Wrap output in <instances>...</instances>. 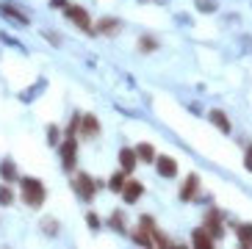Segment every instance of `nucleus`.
Returning <instances> with one entry per match:
<instances>
[{
	"label": "nucleus",
	"instance_id": "1",
	"mask_svg": "<svg viewBox=\"0 0 252 249\" xmlns=\"http://www.w3.org/2000/svg\"><path fill=\"white\" fill-rule=\"evenodd\" d=\"M20 197H23V202L28 208H39L45 202L47 191H45V186H42V180H36V177H23V180H20Z\"/></svg>",
	"mask_w": 252,
	"mask_h": 249
},
{
	"label": "nucleus",
	"instance_id": "22",
	"mask_svg": "<svg viewBox=\"0 0 252 249\" xmlns=\"http://www.w3.org/2000/svg\"><path fill=\"white\" fill-rule=\"evenodd\" d=\"M111 224H114V230H117V233H125V221H122V213H114V216H111Z\"/></svg>",
	"mask_w": 252,
	"mask_h": 249
},
{
	"label": "nucleus",
	"instance_id": "8",
	"mask_svg": "<svg viewBox=\"0 0 252 249\" xmlns=\"http://www.w3.org/2000/svg\"><path fill=\"white\" fill-rule=\"evenodd\" d=\"M119 28H122V22L114 20V17H103V20L97 22V33H105V36H117Z\"/></svg>",
	"mask_w": 252,
	"mask_h": 249
},
{
	"label": "nucleus",
	"instance_id": "24",
	"mask_svg": "<svg viewBox=\"0 0 252 249\" xmlns=\"http://www.w3.org/2000/svg\"><path fill=\"white\" fill-rule=\"evenodd\" d=\"M141 230H150V233H153V230H156V221L150 219V216H141Z\"/></svg>",
	"mask_w": 252,
	"mask_h": 249
},
{
	"label": "nucleus",
	"instance_id": "2",
	"mask_svg": "<svg viewBox=\"0 0 252 249\" xmlns=\"http://www.w3.org/2000/svg\"><path fill=\"white\" fill-rule=\"evenodd\" d=\"M75 133L81 136V139H97V133H100V124L92 114H78V124H75Z\"/></svg>",
	"mask_w": 252,
	"mask_h": 249
},
{
	"label": "nucleus",
	"instance_id": "14",
	"mask_svg": "<svg viewBox=\"0 0 252 249\" xmlns=\"http://www.w3.org/2000/svg\"><path fill=\"white\" fill-rule=\"evenodd\" d=\"M0 177H3L6 183H14V180H17V166L11 161H3V163H0Z\"/></svg>",
	"mask_w": 252,
	"mask_h": 249
},
{
	"label": "nucleus",
	"instance_id": "12",
	"mask_svg": "<svg viewBox=\"0 0 252 249\" xmlns=\"http://www.w3.org/2000/svg\"><path fill=\"white\" fill-rule=\"evenodd\" d=\"M119 163H122L125 172H133V166H136V150H122V153H119Z\"/></svg>",
	"mask_w": 252,
	"mask_h": 249
},
{
	"label": "nucleus",
	"instance_id": "9",
	"mask_svg": "<svg viewBox=\"0 0 252 249\" xmlns=\"http://www.w3.org/2000/svg\"><path fill=\"white\" fill-rule=\"evenodd\" d=\"M141 191H144V186H141L139 180H125V186H122V197H125L127 202H136V199L141 197Z\"/></svg>",
	"mask_w": 252,
	"mask_h": 249
},
{
	"label": "nucleus",
	"instance_id": "20",
	"mask_svg": "<svg viewBox=\"0 0 252 249\" xmlns=\"http://www.w3.org/2000/svg\"><path fill=\"white\" fill-rule=\"evenodd\" d=\"M133 238H136L139 244H144V247H153V244H156V238L150 235V230H141V233H136V235H133Z\"/></svg>",
	"mask_w": 252,
	"mask_h": 249
},
{
	"label": "nucleus",
	"instance_id": "19",
	"mask_svg": "<svg viewBox=\"0 0 252 249\" xmlns=\"http://www.w3.org/2000/svg\"><path fill=\"white\" fill-rule=\"evenodd\" d=\"M125 180H127V177H125V169H122V172H117V175L111 177V183H108V186H111V191H122Z\"/></svg>",
	"mask_w": 252,
	"mask_h": 249
},
{
	"label": "nucleus",
	"instance_id": "3",
	"mask_svg": "<svg viewBox=\"0 0 252 249\" xmlns=\"http://www.w3.org/2000/svg\"><path fill=\"white\" fill-rule=\"evenodd\" d=\"M61 161H64L67 172L75 169V163H78V141H75V136H67L61 141Z\"/></svg>",
	"mask_w": 252,
	"mask_h": 249
},
{
	"label": "nucleus",
	"instance_id": "15",
	"mask_svg": "<svg viewBox=\"0 0 252 249\" xmlns=\"http://www.w3.org/2000/svg\"><path fill=\"white\" fill-rule=\"evenodd\" d=\"M191 244H197V247H214V238H211V233L202 227V230H197V233L191 235Z\"/></svg>",
	"mask_w": 252,
	"mask_h": 249
},
{
	"label": "nucleus",
	"instance_id": "18",
	"mask_svg": "<svg viewBox=\"0 0 252 249\" xmlns=\"http://www.w3.org/2000/svg\"><path fill=\"white\" fill-rule=\"evenodd\" d=\"M139 47H141V53H153V50H158V42L156 39H150V36H141Z\"/></svg>",
	"mask_w": 252,
	"mask_h": 249
},
{
	"label": "nucleus",
	"instance_id": "27",
	"mask_svg": "<svg viewBox=\"0 0 252 249\" xmlns=\"http://www.w3.org/2000/svg\"><path fill=\"white\" fill-rule=\"evenodd\" d=\"M89 227L92 230H100V219H97L94 213H89Z\"/></svg>",
	"mask_w": 252,
	"mask_h": 249
},
{
	"label": "nucleus",
	"instance_id": "21",
	"mask_svg": "<svg viewBox=\"0 0 252 249\" xmlns=\"http://www.w3.org/2000/svg\"><path fill=\"white\" fill-rule=\"evenodd\" d=\"M11 202H14L11 188H8V186H0V205H11Z\"/></svg>",
	"mask_w": 252,
	"mask_h": 249
},
{
	"label": "nucleus",
	"instance_id": "7",
	"mask_svg": "<svg viewBox=\"0 0 252 249\" xmlns=\"http://www.w3.org/2000/svg\"><path fill=\"white\" fill-rule=\"evenodd\" d=\"M156 166H158V175H161V177H175V175H178V163L172 161L169 155L156 158Z\"/></svg>",
	"mask_w": 252,
	"mask_h": 249
},
{
	"label": "nucleus",
	"instance_id": "23",
	"mask_svg": "<svg viewBox=\"0 0 252 249\" xmlns=\"http://www.w3.org/2000/svg\"><path fill=\"white\" fill-rule=\"evenodd\" d=\"M47 141H50L53 147L59 144V127H56V124H50V127H47Z\"/></svg>",
	"mask_w": 252,
	"mask_h": 249
},
{
	"label": "nucleus",
	"instance_id": "28",
	"mask_svg": "<svg viewBox=\"0 0 252 249\" xmlns=\"http://www.w3.org/2000/svg\"><path fill=\"white\" fill-rule=\"evenodd\" d=\"M50 6H53V8H67V0H53Z\"/></svg>",
	"mask_w": 252,
	"mask_h": 249
},
{
	"label": "nucleus",
	"instance_id": "17",
	"mask_svg": "<svg viewBox=\"0 0 252 249\" xmlns=\"http://www.w3.org/2000/svg\"><path fill=\"white\" fill-rule=\"evenodd\" d=\"M211 122H214L222 133H230V122H227V117H224L222 111H214V114H211Z\"/></svg>",
	"mask_w": 252,
	"mask_h": 249
},
{
	"label": "nucleus",
	"instance_id": "16",
	"mask_svg": "<svg viewBox=\"0 0 252 249\" xmlns=\"http://www.w3.org/2000/svg\"><path fill=\"white\" fill-rule=\"evenodd\" d=\"M136 158H141V161H156V150H153V147L150 144H139L136 147Z\"/></svg>",
	"mask_w": 252,
	"mask_h": 249
},
{
	"label": "nucleus",
	"instance_id": "6",
	"mask_svg": "<svg viewBox=\"0 0 252 249\" xmlns=\"http://www.w3.org/2000/svg\"><path fill=\"white\" fill-rule=\"evenodd\" d=\"M205 230L211 233V238H222V235H224V227H222V216H219L216 211H211V213L205 216Z\"/></svg>",
	"mask_w": 252,
	"mask_h": 249
},
{
	"label": "nucleus",
	"instance_id": "26",
	"mask_svg": "<svg viewBox=\"0 0 252 249\" xmlns=\"http://www.w3.org/2000/svg\"><path fill=\"white\" fill-rule=\"evenodd\" d=\"M42 227H45V233H47V235H56V221H53V219H47L45 224H42Z\"/></svg>",
	"mask_w": 252,
	"mask_h": 249
},
{
	"label": "nucleus",
	"instance_id": "10",
	"mask_svg": "<svg viewBox=\"0 0 252 249\" xmlns=\"http://www.w3.org/2000/svg\"><path fill=\"white\" fill-rule=\"evenodd\" d=\"M197 188H200V177L191 175V177L183 183V188H180V199H191L194 194H197Z\"/></svg>",
	"mask_w": 252,
	"mask_h": 249
},
{
	"label": "nucleus",
	"instance_id": "13",
	"mask_svg": "<svg viewBox=\"0 0 252 249\" xmlns=\"http://www.w3.org/2000/svg\"><path fill=\"white\" fill-rule=\"evenodd\" d=\"M236 235H238V244H244L247 249H252V224H241V227H236Z\"/></svg>",
	"mask_w": 252,
	"mask_h": 249
},
{
	"label": "nucleus",
	"instance_id": "4",
	"mask_svg": "<svg viewBox=\"0 0 252 249\" xmlns=\"http://www.w3.org/2000/svg\"><path fill=\"white\" fill-rule=\"evenodd\" d=\"M64 11H67V17H69V20H72L81 31H86V33H94V28H92V20H89V14H86V8L69 6V3H67V8H64Z\"/></svg>",
	"mask_w": 252,
	"mask_h": 249
},
{
	"label": "nucleus",
	"instance_id": "11",
	"mask_svg": "<svg viewBox=\"0 0 252 249\" xmlns=\"http://www.w3.org/2000/svg\"><path fill=\"white\" fill-rule=\"evenodd\" d=\"M0 11H3V14L6 17H11V20H17L20 22V25H28V17L23 14V11H20V8H14V6H8V3H0Z\"/></svg>",
	"mask_w": 252,
	"mask_h": 249
},
{
	"label": "nucleus",
	"instance_id": "25",
	"mask_svg": "<svg viewBox=\"0 0 252 249\" xmlns=\"http://www.w3.org/2000/svg\"><path fill=\"white\" fill-rule=\"evenodd\" d=\"M244 166H247V169H250V172H252V144L247 147V153H244Z\"/></svg>",
	"mask_w": 252,
	"mask_h": 249
},
{
	"label": "nucleus",
	"instance_id": "29",
	"mask_svg": "<svg viewBox=\"0 0 252 249\" xmlns=\"http://www.w3.org/2000/svg\"><path fill=\"white\" fill-rule=\"evenodd\" d=\"M200 8H202V11H214V6H211L208 0H200Z\"/></svg>",
	"mask_w": 252,
	"mask_h": 249
},
{
	"label": "nucleus",
	"instance_id": "5",
	"mask_svg": "<svg viewBox=\"0 0 252 249\" xmlns=\"http://www.w3.org/2000/svg\"><path fill=\"white\" fill-rule=\"evenodd\" d=\"M100 186H103V183H97V180H92L89 175H78V177L72 180V188L78 191V194H81L83 199H92V197H94V191L100 188Z\"/></svg>",
	"mask_w": 252,
	"mask_h": 249
}]
</instances>
